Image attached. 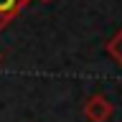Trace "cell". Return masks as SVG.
I'll return each mask as SVG.
<instances>
[{"instance_id":"1","label":"cell","mask_w":122,"mask_h":122,"mask_svg":"<svg viewBox=\"0 0 122 122\" xmlns=\"http://www.w3.org/2000/svg\"><path fill=\"white\" fill-rule=\"evenodd\" d=\"M114 114V104L104 94H92L84 102V117L89 122H109Z\"/></svg>"},{"instance_id":"2","label":"cell","mask_w":122,"mask_h":122,"mask_svg":"<svg viewBox=\"0 0 122 122\" xmlns=\"http://www.w3.org/2000/svg\"><path fill=\"white\" fill-rule=\"evenodd\" d=\"M28 3L30 0H0V30L8 28L23 13V8H28Z\"/></svg>"},{"instance_id":"3","label":"cell","mask_w":122,"mask_h":122,"mask_svg":"<svg viewBox=\"0 0 122 122\" xmlns=\"http://www.w3.org/2000/svg\"><path fill=\"white\" fill-rule=\"evenodd\" d=\"M107 53L117 61V66H122V28L107 41Z\"/></svg>"},{"instance_id":"4","label":"cell","mask_w":122,"mask_h":122,"mask_svg":"<svg viewBox=\"0 0 122 122\" xmlns=\"http://www.w3.org/2000/svg\"><path fill=\"white\" fill-rule=\"evenodd\" d=\"M43 3H51V0H43Z\"/></svg>"},{"instance_id":"5","label":"cell","mask_w":122,"mask_h":122,"mask_svg":"<svg viewBox=\"0 0 122 122\" xmlns=\"http://www.w3.org/2000/svg\"><path fill=\"white\" fill-rule=\"evenodd\" d=\"M0 64H3V56H0Z\"/></svg>"}]
</instances>
